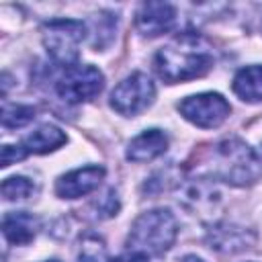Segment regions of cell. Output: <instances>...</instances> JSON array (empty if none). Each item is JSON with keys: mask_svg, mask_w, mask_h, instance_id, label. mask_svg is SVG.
<instances>
[{"mask_svg": "<svg viewBox=\"0 0 262 262\" xmlns=\"http://www.w3.org/2000/svg\"><path fill=\"white\" fill-rule=\"evenodd\" d=\"M158 76L168 82H186L205 76L213 68V55L194 35H182L174 43L162 47L154 57Z\"/></svg>", "mask_w": 262, "mask_h": 262, "instance_id": "cell-1", "label": "cell"}, {"mask_svg": "<svg viewBox=\"0 0 262 262\" xmlns=\"http://www.w3.org/2000/svg\"><path fill=\"white\" fill-rule=\"evenodd\" d=\"M209 174L233 186H248L260 178L262 166L256 151L246 141L227 137L213 145L209 156Z\"/></svg>", "mask_w": 262, "mask_h": 262, "instance_id": "cell-2", "label": "cell"}, {"mask_svg": "<svg viewBox=\"0 0 262 262\" xmlns=\"http://www.w3.org/2000/svg\"><path fill=\"white\" fill-rule=\"evenodd\" d=\"M178 237V221L168 209L141 213L127 235V250L143 256H162Z\"/></svg>", "mask_w": 262, "mask_h": 262, "instance_id": "cell-3", "label": "cell"}, {"mask_svg": "<svg viewBox=\"0 0 262 262\" xmlns=\"http://www.w3.org/2000/svg\"><path fill=\"white\" fill-rule=\"evenodd\" d=\"M86 37V25L78 18H55L43 25V45L49 57L72 68L80 55V43Z\"/></svg>", "mask_w": 262, "mask_h": 262, "instance_id": "cell-4", "label": "cell"}, {"mask_svg": "<svg viewBox=\"0 0 262 262\" xmlns=\"http://www.w3.org/2000/svg\"><path fill=\"white\" fill-rule=\"evenodd\" d=\"M156 98V86L149 76L135 72L115 86L111 92V106L125 117L139 115Z\"/></svg>", "mask_w": 262, "mask_h": 262, "instance_id": "cell-5", "label": "cell"}, {"mask_svg": "<svg viewBox=\"0 0 262 262\" xmlns=\"http://www.w3.org/2000/svg\"><path fill=\"white\" fill-rule=\"evenodd\" d=\"M102 88H104V76L94 66H72L55 82V90L59 98H63L70 104L90 100L98 96Z\"/></svg>", "mask_w": 262, "mask_h": 262, "instance_id": "cell-6", "label": "cell"}, {"mask_svg": "<svg viewBox=\"0 0 262 262\" xmlns=\"http://www.w3.org/2000/svg\"><path fill=\"white\" fill-rule=\"evenodd\" d=\"M178 111L192 125L201 129H213L219 127L229 117L231 106L219 92H201L180 100Z\"/></svg>", "mask_w": 262, "mask_h": 262, "instance_id": "cell-7", "label": "cell"}, {"mask_svg": "<svg viewBox=\"0 0 262 262\" xmlns=\"http://www.w3.org/2000/svg\"><path fill=\"white\" fill-rule=\"evenodd\" d=\"M176 25V8L168 2H143L135 14V27L143 37H158Z\"/></svg>", "mask_w": 262, "mask_h": 262, "instance_id": "cell-8", "label": "cell"}, {"mask_svg": "<svg viewBox=\"0 0 262 262\" xmlns=\"http://www.w3.org/2000/svg\"><path fill=\"white\" fill-rule=\"evenodd\" d=\"M102 178H104L102 166H84L59 176L55 182V192L59 199H78L98 188Z\"/></svg>", "mask_w": 262, "mask_h": 262, "instance_id": "cell-9", "label": "cell"}, {"mask_svg": "<svg viewBox=\"0 0 262 262\" xmlns=\"http://www.w3.org/2000/svg\"><path fill=\"white\" fill-rule=\"evenodd\" d=\"M168 149V137L160 129H145L137 137H133L127 145V160L143 164L151 162Z\"/></svg>", "mask_w": 262, "mask_h": 262, "instance_id": "cell-10", "label": "cell"}, {"mask_svg": "<svg viewBox=\"0 0 262 262\" xmlns=\"http://www.w3.org/2000/svg\"><path fill=\"white\" fill-rule=\"evenodd\" d=\"M39 231V219L27 211H10L2 219V233L12 246H27Z\"/></svg>", "mask_w": 262, "mask_h": 262, "instance_id": "cell-11", "label": "cell"}, {"mask_svg": "<svg viewBox=\"0 0 262 262\" xmlns=\"http://www.w3.org/2000/svg\"><path fill=\"white\" fill-rule=\"evenodd\" d=\"M66 141H68V137H66V133L59 127L45 123V125L37 127L33 133H29L20 145H23V149L29 156V154H49V151H55Z\"/></svg>", "mask_w": 262, "mask_h": 262, "instance_id": "cell-12", "label": "cell"}, {"mask_svg": "<svg viewBox=\"0 0 262 262\" xmlns=\"http://www.w3.org/2000/svg\"><path fill=\"white\" fill-rule=\"evenodd\" d=\"M233 92L244 102H260L262 100V66H246L237 70L231 82Z\"/></svg>", "mask_w": 262, "mask_h": 262, "instance_id": "cell-13", "label": "cell"}, {"mask_svg": "<svg viewBox=\"0 0 262 262\" xmlns=\"http://www.w3.org/2000/svg\"><path fill=\"white\" fill-rule=\"evenodd\" d=\"M209 244L217 252H229V254H233V252H239V250L248 248L250 242H248V231H244L242 227L217 225L209 233Z\"/></svg>", "mask_w": 262, "mask_h": 262, "instance_id": "cell-14", "label": "cell"}, {"mask_svg": "<svg viewBox=\"0 0 262 262\" xmlns=\"http://www.w3.org/2000/svg\"><path fill=\"white\" fill-rule=\"evenodd\" d=\"M78 262H108V254H106L104 239L98 237L96 233H86V235L80 239Z\"/></svg>", "mask_w": 262, "mask_h": 262, "instance_id": "cell-15", "label": "cell"}, {"mask_svg": "<svg viewBox=\"0 0 262 262\" xmlns=\"http://www.w3.org/2000/svg\"><path fill=\"white\" fill-rule=\"evenodd\" d=\"M35 119V108L29 104H4L2 106V125L6 129L25 127Z\"/></svg>", "mask_w": 262, "mask_h": 262, "instance_id": "cell-16", "label": "cell"}, {"mask_svg": "<svg viewBox=\"0 0 262 262\" xmlns=\"http://www.w3.org/2000/svg\"><path fill=\"white\" fill-rule=\"evenodd\" d=\"M35 192V184L27 176H10L2 182V196L6 201H23Z\"/></svg>", "mask_w": 262, "mask_h": 262, "instance_id": "cell-17", "label": "cell"}, {"mask_svg": "<svg viewBox=\"0 0 262 262\" xmlns=\"http://www.w3.org/2000/svg\"><path fill=\"white\" fill-rule=\"evenodd\" d=\"M92 207H94V217L96 219H108V217L117 215V211H119V199H117L115 188H108L106 194H102L98 201L92 203Z\"/></svg>", "mask_w": 262, "mask_h": 262, "instance_id": "cell-18", "label": "cell"}, {"mask_svg": "<svg viewBox=\"0 0 262 262\" xmlns=\"http://www.w3.org/2000/svg\"><path fill=\"white\" fill-rule=\"evenodd\" d=\"M23 158H27V151L23 149V145H4L2 147V168H8L10 164H14Z\"/></svg>", "mask_w": 262, "mask_h": 262, "instance_id": "cell-19", "label": "cell"}, {"mask_svg": "<svg viewBox=\"0 0 262 262\" xmlns=\"http://www.w3.org/2000/svg\"><path fill=\"white\" fill-rule=\"evenodd\" d=\"M108 262H147V256H143V254H135V252H127L125 256H119V258L108 260Z\"/></svg>", "mask_w": 262, "mask_h": 262, "instance_id": "cell-20", "label": "cell"}, {"mask_svg": "<svg viewBox=\"0 0 262 262\" xmlns=\"http://www.w3.org/2000/svg\"><path fill=\"white\" fill-rule=\"evenodd\" d=\"M182 262H205V260H201V258H196V256H192V254H190V256H184V258H182Z\"/></svg>", "mask_w": 262, "mask_h": 262, "instance_id": "cell-21", "label": "cell"}, {"mask_svg": "<svg viewBox=\"0 0 262 262\" xmlns=\"http://www.w3.org/2000/svg\"><path fill=\"white\" fill-rule=\"evenodd\" d=\"M47 262H59V260H47Z\"/></svg>", "mask_w": 262, "mask_h": 262, "instance_id": "cell-22", "label": "cell"}]
</instances>
